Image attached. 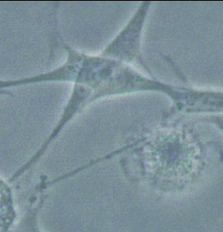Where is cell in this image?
<instances>
[{
	"label": "cell",
	"instance_id": "obj_1",
	"mask_svg": "<svg viewBox=\"0 0 223 232\" xmlns=\"http://www.w3.org/2000/svg\"><path fill=\"white\" fill-rule=\"evenodd\" d=\"M63 65L45 74L46 81L72 82L93 90L90 102L105 96L150 92L152 80L127 63L103 55H86L68 46Z\"/></svg>",
	"mask_w": 223,
	"mask_h": 232
},
{
	"label": "cell",
	"instance_id": "obj_2",
	"mask_svg": "<svg viewBox=\"0 0 223 232\" xmlns=\"http://www.w3.org/2000/svg\"><path fill=\"white\" fill-rule=\"evenodd\" d=\"M151 3H141L126 25L102 51L101 55L126 63H138L152 75L141 53L142 33Z\"/></svg>",
	"mask_w": 223,
	"mask_h": 232
},
{
	"label": "cell",
	"instance_id": "obj_3",
	"mask_svg": "<svg viewBox=\"0 0 223 232\" xmlns=\"http://www.w3.org/2000/svg\"><path fill=\"white\" fill-rule=\"evenodd\" d=\"M169 99L178 112L223 115V91L175 86Z\"/></svg>",
	"mask_w": 223,
	"mask_h": 232
}]
</instances>
